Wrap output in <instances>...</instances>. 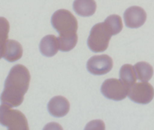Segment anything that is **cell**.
<instances>
[{"label":"cell","instance_id":"6da1fadb","mask_svg":"<svg viewBox=\"0 0 154 130\" xmlns=\"http://www.w3.org/2000/svg\"><path fill=\"white\" fill-rule=\"evenodd\" d=\"M30 81V74L26 67L20 64L14 66L5 80L4 90L0 97L2 104L11 107L21 105Z\"/></svg>","mask_w":154,"mask_h":130},{"label":"cell","instance_id":"7a4b0ae2","mask_svg":"<svg viewBox=\"0 0 154 130\" xmlns=\"http://www.w3.org/2000/svg\"><path fill=\"white\" fill-rule=\"evenodd\" d=\"M51 24L60 37L76 35L78 22L73 14L67 10L61 9L56 11L52 16Z\"/></svg>","mask_w":154,"mask_h":130},{"label":"cell","instance_id":"3957f363","mask_svg":"<svg viewBox=\"0 0 154 130\" xmlns=\"http://www.w3.org/2000/svg\"><path fill=\"white\" fill-rule=\"evenodd\" d=\"M7 104L0 106V124L10 130H27L28 124L22 112Z\"/></svg>","mask_w":154,"mask_h":130},{"label":"cell","instance_id":"277c9868","mask_svg":"<svg viewBox=\"0 0 154 130\" xmlns=\"http://www.w3.org/2000/svg\"><path fill=\"white\" fill-rule=\"evenodd\" d=\"M111 37V33L104 23L96 24L91 30L88 46L93 52H103L107 49Z\"/></svg>","mask_w":154,"mask_h":130},{"label":"cell","instance_id":"5b68a950","mask_svg":"<svg viewBox=\"0 0 154 130\" xmlns=\"http://www.w3.org/2000/svg\"><path fill=\"white\" fill-rule=\"evenodd\" d=\"M129 87L120 80L110 78L105 80L101 87L102 94L109 99L121 101L128 95Z\"/></svg>","mask_w":154,"mask_h":130},{"label":"cell","instance_id":"8992f818","mask_svg":"<svg viewBox=\"0 0 154 130\" xmlns=\"http://www.w3.org/2000/svg\"><path fill=\"white\" fill-rule=\"evenodd\" d=\"M128 95L132 101L146 104L152 101L154 97V89L147 81L136 83L129 87Z\"/></svg>","mask_w":154,"mask_h":130},{"label":"cell","instance_id":"52a82bcc","mask_svg":"<svg viewBox=\"0 0 154 130\" xmlns=\"http://www.w3.org/2000/svg\"><path fill=\"white\" fill-rule=\"evenodd\" d=\"M113 67L112 59L107 55H96L88 60L87 69L94 75H103L110 71Z\"/></svg>","mask_w":154,"mask_h":130},{"label":"cell","instance_id":"ba28073f","mask_svg":"<svg viewBox=\"0 0 154 130\" xmlns=\"http://www.w3.org/2000/svg\"><path fill=\"white\" fill-rule=\"evenodd\" d=\"M146 19V14L144 9L137 6L131 7L124 13L126 26L131 28H137L144 25Z\"/></svg>","mask_w":154,"mask_h":130},{"label":"cell","instance_id":"9c48e42d","mask_svg":"<svg viewBox=\"0 0 154 130\" xmlns=\"http://www.w3.org/2000/svg\"><path fill=\"white\" fill-rule=\"evenodd\" d=\"M70 104L68 101L62 96L53 98L48 105L50 113L55 117H62L69 112Z\"/></svg>","mask_w":154,"mask_h":130},{"label":"cell","instance_id":"30bf717a","mask_svg":"<svg viewBox=\"0 0 154 130\" xmlns=\"http://www.w3.org/2000/svg\"><path fill=\"white\" fill-rule=\"evenodd\" d=\"M41 53L48 57H51L57 54L59 50L58 38L52 35L45 36L42 38L39 45Z\"/></svg>","mask_w":154,"mask_h":130},{"label":"cell","instance_id":"8fae6325","mask_svg":"<svg viewBox=\"0 0 154 130\" xmlns=\"http://www.w3.org/2000/svg\"><path fill=\"white\" fill-rule=\"evenodd\" d=\"M23 55V48L17 41L8 40L5 47L3 57L6 60L14 62L19 60Z\"/></svg>","mask_w":154,"mask_h":130},{"label":"cell","instance_id":"7c38bea8","mask_svg":"<svg viewBox=\"0 0 154 130\" xmlns=\"http://www.w3.org/2000/svg\"><path fill=\"white\" fill-rule=\"evenodd\" d=\"M73 9L80 16L89 17L94 14L96 4L94 0H75Z\"/></svg>","mask_w":154,"mask_h":130},{"label":"cell","instance_id":"4fadbf2b","mask_svg":"<svg viewBox=\"0 0 154 130\" xmlns=\"http://www.w3.org/2000/svg\"><path fill=\"white\" fill-rule=\"evenodd\" d=\"M120 80L128 87H131L136 83L137 76L134 67L130 64L123 65L119 71Z\"/></svg>","mask_w":154,"mask_h":130},{"label":"cell","instance_id":"5bb4252c","mask_svg":"<svg viewBox=\"0 0 154 130\" xmlns=\"http://www.w3.org/2000/svg\"><path fill=\"white\" fill-rule=\"evenodd\" d=\"M137 78L141 81H148L153 74V69L151 65L145 62H138L134 66Z\"/></svg>","mask_w":154,"mask_h":130},{"label":"cell","instance_id":"9a60e30c","mask_svg":"<svg viewBox=\"0 0 154 130\" xmlns=\"http://www.w3.org/2000/svg\"><path fill=\"white\" fill-rule=\"evenodd\" d=\"M9 30L8 21L5 18L0 17V59L3 56L5 47L8 41Z\"/></svg>","mask_w":154,"mask_h":130},{"label":"cell","instance_id":"2e32d148","mask_svg":"<svg viewBox=\"0 0 154 130\" xmlns=\"http://www.w3.org/2000/svg\"><path fill=\"white\" fill-rule=\"evenodd\" d=\"M103 23L110 30L112 35L118 34L123 29L122 18L117 15L109 16Z\"/></svg>","mask_w":154,"mask_h":130},{"label":"cell","instance_id":"e0dca14e","mask_svg":"<svg viewBox=\"0 0 154 130\" xmlns=\"http://www.w3.org/2000/svg\"><path fill=\"white\" fill-rule=\"evenodd\" d=\"M59 41V50L61 51L66 52L73 50L75 47L77 41H78V36L75 35L71 37H59L57 38Z\"/></svg>","mask_w":154,"mask_h":130},{"label":"cell","instance_id":"ac0fdd59","mask_svg":"<svg viewBox=\"0 0 154 130\" xmlns=\"http://www.w3.org/2000/svg\"><path fill=\"white\" fill-rule=\"evenodd\" d=\"M86 129H104L105 126L103 122L100 121H95L89 122L86 126Z\"/></svg>","mask_w":154,"mask_h":130}]
</instances>
